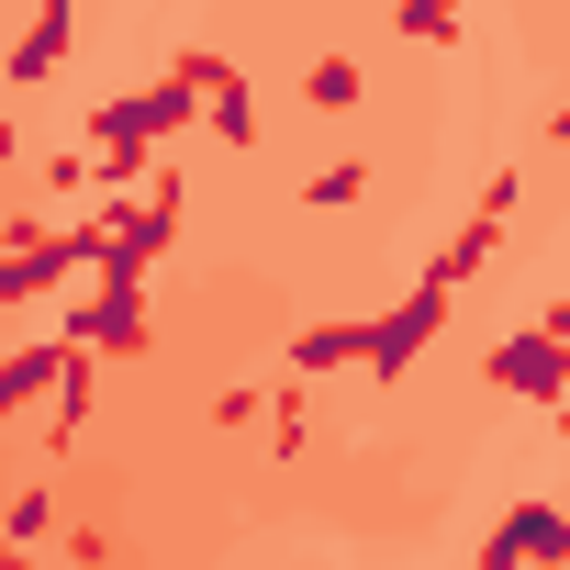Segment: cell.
<instances>
[{"mask_svg":"<svg viewBox=\"0 0 570 570\" xmlns=\"http://www.w3.org/2000/svg\"><path fill=\"white\" fill-rule=\"evenodd\" d=\"M168 213H179V202H146V213H101V224H79V246H90V279L135 292V279L157 268V246H168Z\"/></svg>","mask_w":570,"mask_h":570,"instance_id":"cell-1","label":"cell"},{"mask_svg":"<svg viewBox=\"0 0 570 570\" xmlns=\"http://www.w3.org/2000/svg\"><path fill=\"white\" fill-rule=\"evenodd\" d=\"M481 381H492V392H514V403H570V336L525 325V336H503V347L481 358Z\"/></svg>","mask_w":570,"mask_h":570,"instance_id":"cell-2","label":"cell"},{"mask_svg":"<svg viewBox=\"0 0 570 570\" xmlns=\"http://www.w3.org/2000/svg\"><path fill=\"white\" fill-rule=\"evenodd\" d=\"M436 325H448V279H414V292L370 325V381H403V370L425 358V336H436Z\"/></svg>","mask_w":570,"mask_h":570,"instance_id":"cell-3","label":"cell"},{"mask_svg":"<svg viewBox=\"0 0 570 570\" xmlns=\"http://www.w3.org/2000/svg\"><path fill=\"white\" fill-rule=\"evenodd\" d=\"M559 559H570V514H559V503H514L470 570H559Z\"/></svg>","mask_w":570,"mask_h":570,"instance_id":"cell-4","label":"cell"},{"mask_svg":"<svg viewBox=\"0 0 570 570\" xmlns=\"http://www.w3.org/2000/svg\"><path fill=\"white\" fill-rule=\"evenodd\" d=\"M503 224H514V179H492V190H481V213L459 224V246H448V257H436L425 279H448V292H470V279L492 268V246H503Z\"/></svg>","mask_w":570,"mask_h":570,"instance_id":"cell-5","label":"cell"},{"mask_svg":"<svg viewBox=\"0 0 570 570\" xmlns=\"http://www.w3.org/2000/svg\"><path fill=\"white\" fill-rule=\"evenodd\" d=\"M68 336H79V347H101V358H135V347H146V303H135V292H112V279H90L79 314H68Z\"/></svg>","mask_w":570,"mask_h":570,"instance_id":"cell-6","label":"cell"},{"mask_svg":"<svg viewBox=\"0 0 570 570\" xmlns=\"http://www.w3.org/2000/svg\"><path fill=\"white\" fill-rule=\"evenodd\" d=\"M79 12H101V0H46V23H35V35H23V57H12V79H23V90H35V79H57V57H68V23H79Z\"/></svg>","mask_w":570,"mask_h":570,"instance_id":"cell-7","label":"cell"},{"mask_svg":"<svg viewBox=\"0 0 570 570\" xmlns=\"http://www.w3.org/2000/svg\"><path fill=\"white\" fill-rule=\"evenodd\" d=\"M292 370H370V325H314V336H292Z\"/></svg>","mask_w":570,"mask_h":570,"instance_id":"cell-8","label":"cell"},{"mask_svg":"<svg viewBox=\"0 0 570 570\" xmlns=\"http://www.w3.org/2000/svg\"><path fill=\"white\" fill-rule=\"evenodd\" d=\"M414 46H459V0H403V12H392Z\"/></svg>","mask_w":570,"mask_h":570,"instance_id":"cell-9","label":"cell"},{"mask_svg":"<svg viewBox=\"0 0 570 570\" xmlns=\"http://www.w3.org/2000/svg\"><path fill=\"white\" fill-rule=\"evenodd\" d=\"M303 101H314V112H347V101H358V68H347V57L303 68Z\"/></svg>","mask_w":570,"mask_h":570,"instance_id":"cell-10","label":"cell"},{"mask_svg":"<svg viewBox=\"0 0 570 570\" xmlns=\"http://www.w3.org/2000/svg\"><path fill=\"white\" fill-rule=\"evenodd\" d=\"M358 190H370V168H358V157H325V168L303 179V202H325V213H336V202H358Z\"/></svg>","mask_w":570,"mask_h":570,"instance_id":"cell-11","label":"cell"},{"mask_svg":"<svg viewBox=\"0 0 570 570\" xmlns=\"http://www.w3.org/2000/svg\"><path fill=\"white\" fill-rule=\"evenodd\" d=\"M202 112H213V135H224V146H246V135H257V101H246V90H235V79H224V90H213V101H202Z\"/></svg>","mask_w":570,"mask_h":570,"instance_id":"cell-12","label":"cell"},{"mask_svg":"<svg viewBox=\"0 0 570 570\" xmlns=\"http://www.w3.org/2000/svg\"><path fill=\"white\" fill-rule=\"evenodd\" d=\"M46 525H57V503H46V492H23V503H12V548L35 559V537H46Z\"/></svg>","mask_w":570,"mask_h":570,"instance_id":"cell-13","label":"cell"},{"mask_svg":"<svg viewBox=\"0 0 570 570\" xmlns=\"http://www.w3.org/2000/svg\"><path fill=\"white\" fill-rule=\"evenodd\" d=\"M548 336H570V303H548Z\"/></svg>","mask_w":570,"mask_h":570,"instance_id":"cell-14","label":"cell"},{"mask_svg":"<svg viewBox=\"0 0 570 570\" xmlns=\"http://www.w3.org/2000/svg\"><path fill=\"white\" fill-rule=\"evenodd\" d=\"M559 448H570V403H559Z\"/></svg>","mask_w":570,"mask_h":570,"instance_id":"cell-15","label":"cell"}]
</instances>
